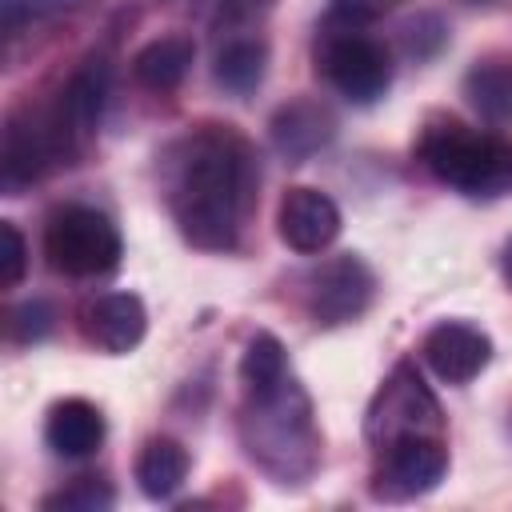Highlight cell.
<instances>
[{"mask_svg": "<svg viewBox=\"0 0 512 512\" xmlns=\"http://www.w3.org/2000/svg\"><path fill=\"white\" fill-rule=\"evenodd\" d=\"M448 476V440H404L376 452L372 496L376 500H416L428 496Z\"/></svg>", "mask_w": 512, "mask_h": 512, "instance_id": "obj_9", "label": "cell"}, {"mask_svg": "<svg viewBox=\"0 0 512 512\" xmlns=\"http://www.w3.org/2000/svg\"><path fill=\"white\" fill-rule=\"evenodd\" d=\"M88 0H0V24H4V36H20L28 24H44V20H56V16H68V12H80Z\"/></svg>", "mask_w": 512, "mask_h": 512, "instance_id": "obj_21", "label": "cell"}, {"mask_svg": "<svg viewBox=\"0 0 512 512\" xmlns=\"http://www.w3.org/2000/svg\"><path fill=\"white\" fill-rule=\"evenodd\" d=\"M44 444L64 460H84L104 444V412L84 396H64L48 408Z\"/></svg>", "mask_w": 512, "mask_h": 512, "instance_id": "obj_14", "label": "cell"}, {"mask_svg": "<svg viewBox=\"0 0 512 512\" xmlns=\"http://www.w3.org/2000/svg\"><path fill=\"white\" fill-rule=\"evenodd\" d=\"M500 268H504V280H508V288H512V236L504 240V252H500Z\"/></svg>", "mask_w": 512, "mask_h": 512, "instance_id": "obj_26", "label": "cell"}, {"mask_svg": "<svg viewBox=\"0 0 512 512\" xmlns=\"http://www.w3.org/2000/svg\"><path fill=\"white\" fill-rule=\"evenodd\" d=\"M228 4H260V0H228Z\"/></svg>", "mask_w": 512, "mask_h": 512, "instance_id": "obj_27", "label": "cell"}, {"mask_svg": "<svg viewBox=\"0 0 512 512\" xmlns=\"http://www.w3.org/2000/svg\"><path fill=\"white\" fill-rule=\"evenodd\" d=\"M28 268V244L12 220H0V288H16Z\"/></svg>", "mask_w": 512, "mask_h": 512, "instance_id": "obj_24", "label": "cell"}, {"mask_svg": "<svg viewBox=\"0 0 512 512\" xmlns=\"http://www.w3.org/2000/svg\"><path fill=\"white\" fill-rule=\"evenodd\" d=\"M268 72V44L260 36H232L228 44H220L212 76L224 92L232 96H252L264 84Z\"/></svg>", "mask_w": 512, "mask_h": 512, "instance_id": "obj_19", "label": "cell"}, {"mask_svg": "<svg viewBox=\"0 0 512 512\" xmlns=\"http://www.w3.org/2000/svg\"><path fill=\"white\" fill-rule=\"evenodd\" d=\"M192 60H196L192 36H184V32L156 36V40H148V44L132 56V76H136V84L148 88V92H176V88L184 84Z\"/></svg>", "mask_w": 512, "mask_h": 512, "instance_id": "obj_18", "label": "cell"}, {"mask_svg": "<svg viewBox=\"0 0 512 512\" xmlns=\"http://www.w3.org/2000/svg\"><path fill=\"white\" fill-rule=\"evenodd\" d=\"M364 440L384 452L404 440H448V424L436 392L424 384L412 360H400L376 388L364 412Z\"/></svg>", "mask_w": 512, "mask_h": 512, "instance_id": "obj_5", "label": "cell"}, {"mask_svg": "<svg viewBox=\"0 0 512 512\" xmlns=\"http://www.w3.org/2000/svg\"><path fill=\"white\" fill-rule=\"evenodd\" d=\"M472 4H488V0H472Z\"/></svg>", "mask_w": 512, "mask_h": 512, "instance_id": "obj_28", "label": "cell"}, {"mask_svg": "<svg viewBox=\"0 0 512 512\" xmlns=\"http://www.w3.org/2000/svg\"><path fill=\"white\" fill-rule=\"evenodd\" d=\"M376 296V276L356 252L320 260L304 276V308L316 328H340L368 312Z\"/></svg>", "mask_w": 512, "mask_h": 512, "instance_id": "obj_8", "label": "cell"}, {"mask_svg": "<svg viewBox=\"0 0 512 512\" xmlns=\"http://www.w3.org/2000/svg\"><path fill=\"white\" fill-rule=\"evenodd\" d=\"M400 0H332L324 24H344V28H364L372 20H380L384 12H392Z\"/></svg>", "mask_w": 512, "mask_h": 512, "instance_id": "obj_25", "label": "cell"}, {"mask_svg": "<svg viewBox=\"0 0 512 512\" xmlns=\"http://www.w3.org/2000/svg\"><path fill=\"white\" fill-rule=\"evenodd\" d=\"M240 388L244 400L236 428L248 460L280 488L308 484V476L320 468V428L304 384L288 368L272 380Z\"/></svg>", "mask_w": 512, "mask_h": 512, "instance_id": "obj_2", "label": "cell"}, {"mask_svg": "<svg viewBox=\"0 0 512 512\" xmlns=\"http://www.w3.org/2000/svg\"><path fill=\"white\" fill-rule=\"evenodd\" d=\"M448 44V24L440 12H416L404 28H400V48L408 60H432L440 48Z\"/></svg>", "mask_w": 512, "mask_h": 512, "instance_id": "obj_22", "label": "cell"}, {"mask_svg": "<svg viewBox=\"0 0 512 512\" xmlns=\"http://www.w3.org/2000/svg\"><path fill=\"white\" fill-rule=\"evenodd\" d=\"M112 504H116V492L104 476H76L60 492L40 500V508L48 512H108Z\"/></svg>", "mask_w": 512, "mask_h": 512, "instance_id": "obj_20", "label": "cell"}, {"mask_svg": "<svg viewBox=\"0 0 512 512\" xmlns=\"http://www.w3.org/2000/svg\"><path fill=\"white\" fill-rule=\"evenodd\" d=\"M160 188L180 236L200 252H236L260 200V160L232 124H196L160 156Z\"/></svg>", "mask_w": 512, "mask_h": 512, "instance_id": "obj_1", "label": "cell"}, {"mask_svg": "<svg viewBox=\"0 0 512 512\" xmlns=\"http://www.w3.org/2000/svg\"><path fill=\"white\" fill-rule=\"evenodd\" d=\"M44 256L48 268L72 280L104 276L120 264L124 240L112 216H104L92 204H60L44 220Z\"/></svg>", "mask_w": 512, "mask_h": 512, "instance_id": "obj_6", "label": "cell"}, {"mask_svg": "<svg viewBox=\"0 0 512 512\" xmlns=\"http://www.w3.org/2000/svg\"><path fill=\"white\" fill-rule=\"evenodd\" d=\"M316 68L352 104H376L392 88V52L364 28L324 24V36L316 44Z\"/></svg>", "mask_w": 512, "mask_h": 512, "instance_id": "obj_7", "label": "cell"}, {"mask_svg": "<svg viewBox=\"0 0 512 512\" xmlns=\"http://www.w3.org/2000/svg\"><path fill=\"white\" fill-rule=\"evenodd\" d=\"M268 136H272V148L288 160V164H300L308 156H316L320 148L332 144L336 136V116L328 104L312 100V96H300V100H288L272 112L268 120Z\"/></svg>", "mask_w": 512, "mask_h": 512, "instance_id": "obj_13", "label": "cell"}, {"mask_svg": "<svg viewBox=\"0 0 512 512\" xmlns=\"http://www.w3.org/2000/svg\"><path fill=\"white\" fill-rule=\"evenodd\" d=\"M276 232H280V240L292 252L316 256V252H324L340 236V208H336V200L328 192L296 184V188H288L280 196Z\"/></svg>", "mask_w": 512, "mask_h": 512, "instance_id": "obj_10", "label": "cell"}, {"mask_svg": "<svg viewBox=\"0 0 512 512\" xmlns=\"http://www.w3.org/2000/svg\"><path fill=\"white\" fill-rule=\"evenodd\" d=\"M108 92H112V64H108L104 56H88V60L64 80V88L56 92L60 104H64V112H68V120H72V128H76V136H80L84 144L92 140V132H96L100 116H104Z\"/></svg>", "mask_w": 512, "mask_h": 512, "instance_id": "obj_16", "label": "cell"}, {"mask_svg": "<svg viewBox=\"0 0 512 512\" xmlns=\"http://www.w3.org/2000/svg\"><path fill=\"white\" fill-rule=\"evenodd\" d=\"M420 164L460 196H512V136L468 128L452 116H432L416 140Z\"/></svg>", "mask_w": 512, "mask_h": 512, "instance_id": "obj_3", "label": "cell"}, {"mask_svg": "<svg viewBox=\"0 0 512 512\" xmlns=\"http://www.w3.org/2000/svg\"><path fill=\"white\" fill-rule=\"evenodd\" d=\"M56 328V312L48 300H24L20 308H12L8 316V336L16 344H40L48 332Z\"/></svg>", "mask_w": 512, "mask_h": 512, "instance_id": "obj_23", "label": "cell"}, {"mask_svg": "<svg viewBox=\"0 0 512 512\" xmlns=\"http://www.w3.org/2000/svg\"><path fill=\"white\" fill-rule=\"evenodd\" d=\"M84 340L104 356H128L148 332V308L136 292H104L80 308Z\"/></svg>", "mask_w": 512, "mask_h": 512, "instance_id": "obj_12", "label": "cell"}, {"mask_svg": "<svg viewBox=\"0 0 512 512\" xmlns=\"http://www.w3.org/2000/svg\"><path fill=\"white\" fill-rule=\"evenodd\" d=\"M84 148L76 136L60 96L44 104H24L20 112L8 116L4 124V144H0V184L8 196L20 188L44 180L52 168L72 164V156Z\"/></svg>", "mask_w": 512, "mask_h": 512, "instance_id": "obj_4", "label": "cell"}, {"mask_svg": "<svg viewBox=\"0 0 512 512\" xmlns=\"http://www.w3.org/2000/svg\"><path fill=\"white\" fill-rule=\"evenodd\" d=\"M188 468H192V456L180 440L172 436H152L144 440V448L136 452V464H132V476H136V488L148 496V500H172L180 492V484L188 480Z\"/></svg>", "mask_w": 512, "mask_h": 512, "instance_id": "obj_17", "label": "cell"}, {"mask_svg": "<svg viewBox=\"0 0 512 512\" xmlns=\"http://www.w3.org/2000/svg\"><path fill=\"white\" fill-rule=\"evenodd\" d=\"M464 100L492 128H512V56L492 52L480 56L464 72Z\"/></svg>", "mask_w": 512, "mask_h": 512, "instance_id": "obj_15", "label": "cell"}, {"mask_svg": "<svg viewBox=\"0 0 512 512\" xmlns=\"http://www.w3.org/2000/svg\"><path fill=\"white\" fill-rule=\"evenodd\" d=\"M420 356L428 360V368L444 380V384H468L476 380L488 360H492V340L484 328L468 324V320H440L428 328Z\"/></svg>", "mask_w": 512, "mask_h": 512, "instance_id": "obj_11", "label": "cell"}]
</instances>
